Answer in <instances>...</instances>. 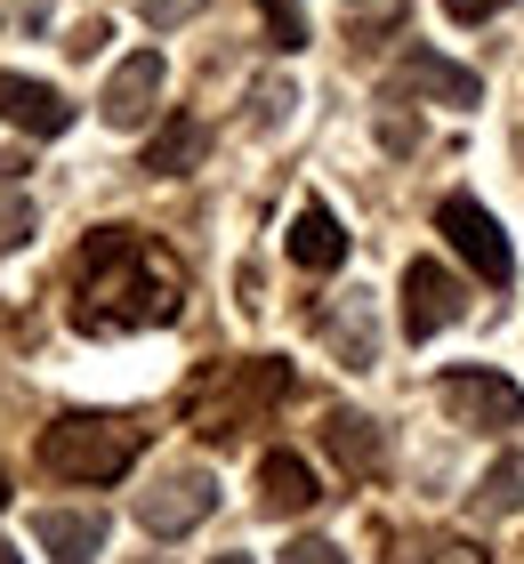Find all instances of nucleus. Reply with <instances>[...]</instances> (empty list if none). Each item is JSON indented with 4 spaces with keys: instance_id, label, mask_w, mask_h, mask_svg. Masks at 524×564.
<instances>
[{
    "instance_id": "f257e3e1",
    "label": "nucleus",
    "mask_w": 524,
    "mask_h": 564,
    "mask_svg": "<svg viewBox=\"0 0 524 564\" xmlns=\"http://www.w3.org/2000/svg\"><path fill=\"white\" fill-rule=\"evenodd\" d=\"M186 306V267L162 242H146L138 226H97L73 267V330L89 339H121V330L178 323Z\"/></svg>"
},
{
    "instance_id": "f03ea898",
    "label": "nucleus",
    "mask_w": 524,
    "mask_h": 564,
    "mask_svg": "<svg viewBox=\"0 0 524 564\" xmlns=\"http://www.w3.org/2000/svg\"><path fill=\"white\" fill-rule=\"evenodd\" d=\"M282 395H291V371H282L275 355H250V364H226V371L202 379L186 420H194V435H210V444H234V435H250Z\"/></svg>"
},
{
    "instance_id": "7ed1b4c3",
    "label": "nucleus",
    "mask_w": 524,
    "mask_h": 564,
    "mask_svg": "<svg viewBox=\"0 0 524 564\" xmlns=\"http://www.w3.org/2000/svg\"><path fill=\"white\" fill-rule=\"evenodd\" d=\"M138 459V427L114 412H65L57 427H41V468L65 484H114Z\"/></svg>"
},
{
    "instance_id": "20e7f679",
    "label": "nucleus",
    "mask_w": 524,
    "mask_h": 564,
    "mask_svg": "<svg viewBox=\"0 0 524 564\" xmlns=\"http://www.w3.org/2000/svg\"><path fill=\"white\" fill-rule=\"evenodd\" d=\"M210 508H218V476L210 468H170V476H153V492H138V524L153 541H178V532H194Z\"/></svg>"
},
{
    "instance_id": "39448f33",
    "label": "nucleus",
    "mask_w": 524,
    "mask_h": 564,
    "mask_svg": "<svg viewBox=\"0 0 524 564\" xmlns=\"http://www.w3.org/2000/svg\"><path fill=\"white\" fill-rule=\"evenodd\" d=\"M436 235L452 242V250H460V259L477 267L484 282H509V274H516V259H509V235H501V218H492L477 194H452V202H443V210H436Z\"/></svg>"
},
{
    "instance_id": "423d86ee",
    "label": "nucleus",
    "mask_w": 524,
    "mask_h": 564,
    "mask_svg": "<svg viewBox=\"0 0 524 564\" xmlns=\"http://www.w3.org/2000/svg\"><path fill=\"white\" fill-rule=\"evenodd\" d=\"M162 82H170L162 48H138V57H121L114 73H105V97H97L105 130H146L153 106H162Z\"/></svg>"
},
{
    "instance_id": "0eeeda50",
    "label": "nucleus",
    "mask_w": 524,
    "mask_h": 564,
    "mask_svg": "<svg viewBox=\"0 0 524 564\" xmlns=\"http://www.w3.org/2000/svg\"><path fill=\"white\" fill-rule=\"evenodd\" d=\"M460 315H468L460 274L436 267V259H411L404 267V339H436V330H452Z\"/></svg>"
},
{
    "instance_id": "6e6552de",
    "label": "nucleus",
    "mask_w": 524,
    "mask_h": 564,
    "mask_svg": "<svg viewBox=\"0 0 524 564\" xmlns=\"http://www.w3.org/2000/svg\"><path fill=\"white\" fill-rule=\"evenodd\" d=\"M443 412H452L460 427H516L524 420V395H516V379L501 371H443Z\"/></svg>"
},
{
    "instance_id": "1a4fd4ad",
    "label": "nucleus",
    "mask_w": 524,
    "mask_h": 564,
    "mask_svg": "<svg viewBox=\"0 0 524 564\" xmlns=\"http://www.w3.org/2000/svg\"><path fill=\"white\" fill-rule=\"evenodd\" d=\"M0 121L24 130V138H65L73 130V106H65V89L33 82V73H0Z\"/></svg>"
},
{
    "instance_id": "9d476101",
    "label": "nucleus",
    "mask_w": 524,
    "mask_h": 564,
    "mask_svg": "<svg viewBox=\"0 0 524 564\" xmlns=\"http://www.w3.org/2000/svg\"><path fill=\"white\" fill-rule=\"evenodd\" d=\"M33 541H41L49 564H89V556H105V517L97 508H41Z\"/></svg>"
},
{
    "instance_id": "9b49d317",
    "label": "nucleus",
    "mask_w": 524,
    "mask_h": 564,
    "mask_svg": "<svg viewBox=\"0 0 524 564\" xmlns=\"http://www.w3.org/2000/svg\"><path fill=\"white\" fill-rule=\"evenodd\" d=\"M323 339H331V355L347 371H372L379 364V330H372V299L363 291H347L339 306H323Z\"/></svg>"
},
{
    "instance_id": "f8f14e48",
    "label": "nucleus",
    "mask_w": 524,
    "mask_h": 564,
    "mask_svg": "<svg viewBox=\"0 0 524 564\" xmlns=\"http://www.w3.org/2000/svg\"><path fill=\"white\" fill-rule=\"evenodd\" d=\"M282 250H291V267H307V274H331L339 259H347V226H339L323 202H307V210L291 218V235H282Z\"/></svg>"
},
{
    "instance_id": "ddd939ff",
    "label": "nucleus",
    "mask_w": 524,
    "mask_h": 564,
    "mask_svg": "<svg viewBox=\"0 0 524 564\" xmlns=\"http://www.w3.org/2000/svg\"><path fill=\"white\" fill-rule=\"evenodd\" d=\"M396 82H404V89H419V97H436V106H477V97H484V82H477L468 65H452V57H428V48H411Z\"/></svg>"
},
{
    "instance_id": "4468645a",
    "label": "nucleus",
    "mask_w": 524,
    "mask_h": 564,
    "mask_svg": "<svg viewBox=\"0 0 524 564\" xmlns=\"http://www.w3.org/2000/svg\"><path fill=\"white\" fill-rule=\"evenodd\" d=\"M258 500H267L275 517H307L323 492H314V468L299 452H267V459H258Z\"/></svg>"
},
{
    "instance_id": "2eb2a0df",
    "label": "nucleus",
    "mask_w": 524,
    "mask_h": 564,
    "mask_svg": "<svg viewBox=\"0 0 524 564\" xmlns=\"http://www.w3.org/2000/svg\"><path fill=\"white\" fill-rule=\"evenodd\" d=\"M323 444H331V459H339L347 476H379V468H387L379 420H363V412H331V420H323Z\"/></svg>"
},
{
    "instance_id": "dca6fc26",
    "label": "nucleus",
    "mask_w": 524,
    "mask_h": 564,
    "mask_svg": "<svg viewBox=\"0 0 524 564\" xmlns=\"http://www.w3.org/2000/svg\"><path fill=\"white\" fill-rule=\"evenodd\" d=\"M202 145H210V138H202V121H194V113H170V121H162V138L146 145V170H153V177H186V170L202 162Z\"/></svg>"
},
{
    "instance_id": "f3484780",
    "label": "nucleus",
    "mask_w": 524,
    "mask_h": 564,
    "mask_svg": "<svg viewBox=\"0 0 524 564\" xmlns=\"http://www.w3.org/2000/svg\"><path fill=\"white\" fill-rule=\"evenodd\" d=\"M524 508V452H501L477 484V517H516Z\"/></svg>"
},
{
    "instance_id": "a211bd4d",
    "label": "nucleus",
    "mask_w": 524,
    "mask_h": 564,
    "mask_svg": "<svg viewBox=\"0 0 524 564\" xmlns=\"http://www.w3.org/2000/svg\"><path fill=\"white\" fill-rule=\"evenodd\" d=\"M258 17H267V41L282 48V57L307 48V9H299V0H258Z\"/></svg>"
},
{
    "instance_id": "6ab92c4d",
    "label": "nucleus",
    "mask_w": 524,
    "mask_h": 564,
    "mask_svg": "<svg viewBox=\"0 0 524 564\" xmlns=\"http://www.w3.org/2000/svg\"><path fill=\"white\" fill-rule=\"evenodd\" d=\"M291 106H299L291 82H258V89H250V130H275V121H291Z\"/></svg>"
},
{
    "instance_id": "aec40b11",
    "label": "nucleus",
    "mask_w": 524,
    "mask_h": 564,
    "mask_svg": "<svg viewBox=\"0 0 524 564\" xmlns=\"http://www.w3.org/2000/svg\"><path fill=\"white\" fill-rule=\"evenodd\" d=\"M24 242H33V202H24V194H0V259L24 250Z\"/></svg>"
},
{
    "instance_id": "412c9836",
    "label": "nucleus",
    "mask_w": 524,
    "mask_h": 564,
    "mask_svg": "<svg viewBox=\"0 0 524 564\" xmlns=\"http://www.w3.org/2000/svg\"><path fill=\"white\" fill-rule=\"evenodd\" d=\"M282 564H347V549H339V541H291Z\"/></svg>"
},
{
    "instance_id": "4be33fe9",
    "label": "nucleus",
    "mask_w": 524,
    "mask_h": 564,
    "mask_svg": "<svg viewBox=\"0 0 524 564\" xmlns=\"http://www.w3.org/2000/svg\"><path fill=\"white\" fill-rule=\"evenodd\" d=\"M509 9V0H443V17H452V24H484V17H501Z\"/></svg>"
},
{
    "instance_id": "5701e85b",
    "label": "nucleus",
    "mask_w": 524,
    "mask_h": 564,
    "mask_svg": "<svg viewBox=\"0 0 524 564\" xmlns=\"http://www.w3.org/2000/svg\"><path fill=\"white\" fill-rule=\"evenodd\" d=\"M138 9H146V24H186L202 0H138Z\"/></svg>"
},
{
    "instance_id": "b1692460",
    "label": "nucleus",
    "mask_w": 524,
    "mask_h": 564,
    "mask_svg": "<svg viewBox=\"0 0 524 564\" xmlns=\"http://www.w3.org/2000/svg\"><path fill=\"white\" fill-rule=\"evenodd\" d=\"M419 564H492V556H484L477 541H443V549H428Z\"/></svg>"
},
{
    "instance_id": "393cba45",
    "label": "nucleus",
    "mask_w": 524,
    "mask_h": 564,
    "mask_svg": "<svg viewBox=\"0 0 524 564\" xmlns=\"http://www.w3.org/2000/svg\"><path fill=\"white\" fill-rule=\"evenodd\" d=\"M210 564H250V556H234V549H226V556H210Z\"/></svg>"
},
{
    "instance_id": "a878e982",
    "label": "nucleus",
    "mask_w": 524,
    "mask_h": 564,
    "mask_svg": "<svg viewBox=\"0 0 524 564\" xmlns=\"http://www.w3.org/2000/svg\"><path fill=\"white\" fill-rule=\"evenodd\" d=\"M0 564H24V556H17V549H0Z\"/></svg>"
},
{
    "instance_id": "bb28decb",
    "label": "nucleus",
    "mask_w": 524,
    "mask_h": 564,
    "mask_svg": "<svg viewBox=\"0 0 524 564\" xmlns=\"http://www.w3.org/2000/svg\"><path fill=\"white\" fill-rule=\"evenodd\" d=\"M0 177H9V153H0Z\"/></svg>"
},
{
    "instance_id": "cd10ccee",
    "label": "nucleus",
    "mask_w": 524,
    "mask_h": 564,
    "mask_svg": "<svg viewBox=\"0 0 524 564\" xmlns=\"http://www.w3.org/2000/svg\"><path fill=\"white\" fill-rule=\"evenodd\" d=\"M0 500H9V484H0Z\"/></svg>"
}]
</instances>
